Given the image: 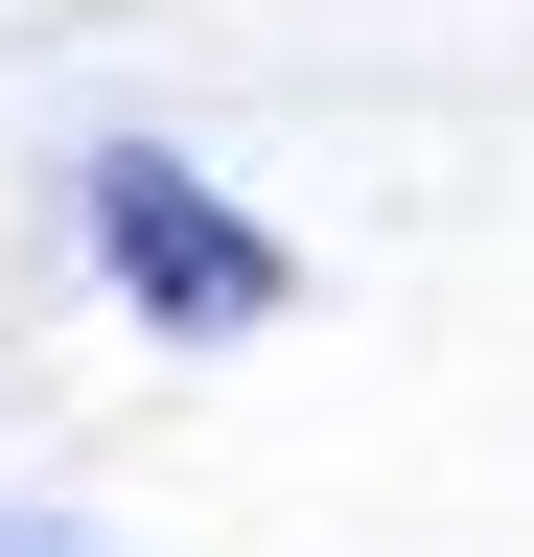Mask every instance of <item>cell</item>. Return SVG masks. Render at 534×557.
Wrapping results in <instances>:
<instances>
[{
  "label": "cell",
  "mask_w": 534,
  "mask_h": 557,
  "mask_svg": "<svg viewBox=\"0 0 534 557\" xmlns=\"http://www.w3.org/2000/svg\"><path fill=\"white\" fill-rule=\"evenodd\" d=\"M94 278H116L140 325H186V348H233V325H280V302H302V256L256 233L186 139H94Z\"/></svg>",
  "instance_id": "1"
},
{
  "label": "cell",
  "mask_w": 534,
  "mask_h": 557,
  "mask_svg": "<svg viewBox=\"0 0 534 557\" xmlns=\"http://www.w3.org/2000/svg\"><path fill=\"white\" fill-rule=\"evenodd\" d=\"M0 557H116V534H71V511H0Z\"/></svg>",
  "instance_id": "2"
}]
</instances>
